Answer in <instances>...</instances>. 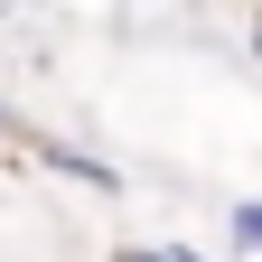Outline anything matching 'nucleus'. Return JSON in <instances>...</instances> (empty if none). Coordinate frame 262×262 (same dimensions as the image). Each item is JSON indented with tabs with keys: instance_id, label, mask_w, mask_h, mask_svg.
Masks as SVG:
<instances>
[{
	"instance_id": "1",
	"label": "nucleus",
	"mask_w": 262,
	"mask_h": 262,
	"mask_svg": "<svg viewBox=\"0 0 262 262\" xmlns=\"http://www.w3.org/2000/svg\"><path fill=\"white\" fill-rule=\"evenodd\" d=\"M131 262H196V253H131Z\"/></svg>"
}]
</instances>
